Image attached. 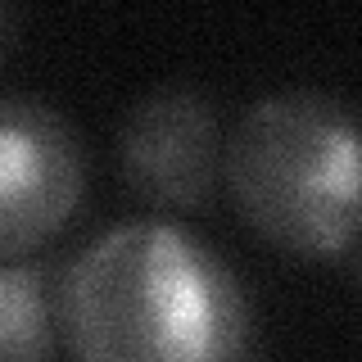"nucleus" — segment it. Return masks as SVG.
Returning <instances> with one entry per match:
<instances>
[{
	"label": "nucleus",
	"instance_id": "obj_6",
	"mask_svg": "<svg viewBox=\"0 0 362 362\" xmlns=\"http://www.w3.org/2000/svg\"><path fill=\"white\" fill-rule=\"evenodd\" d=\"M5 41H9V9H0V50H5Z\"/></svg>",
	"mask_w": 362,
	"mask_h": 362
},
{
	"label": "nucleus",
	"instance_id": "obj_3",
	"mask_svg": "<svg viewBox=\"0 0 362 362\" xmlns=\"http://www.w3.org/2000/svg\"><path fill=\"white\" fill-rule=\"evenodd\" d=\"M86 195L82 136L59 109L0 95V258H23L59 235Z\"/></svg>",
	"mask_w": 362,
	"mask_h": 362
},
{
	"label": "nucleus",
	"instance_id": "obj_5",
	"mask_svg": "<svg viewBox=\"0 0 362 362\" xmlns=\"http://www.w3.org/2000/svg\"><path fill=\"white\" fill-rule=\"evenodd\" d=\"M54 326L50 267L0 258V362H54Z\"/></svg>",
	"mask_w": 362,
	"mask_h": 362
},
{
	"label": "nucleus",
	"instance_id": "obj_1",
	"mask_svg": "<svg viewBox=\"0 0 362 362\" xmlns=\"http://www.w3.org/2000/svg\"><path fill=\"white\" fill-rule=\"evenodd\" d=\"M77 362H245L249 294L213 245L177 222L95 235L54 290Z\"/></svg>",
	"mask_w": 362,
	"mask_h": 362
},
{
	"label": "nucleus",
	"instance_id": "obj_4",
	"mask_svg": "<svg viewBox=\"0 0 362 362\" xmlns=\"http://www.w3.org/2000/svg\"><path fill=\"white\" fill-rule=\"evenodd\" d=\"M118 168L127 190L150 209H199L222 168V127L213 100L186 82L141 95L118 132Z\"/></svg>",
	"mask_w": 362,
	"mask_h": 362
},
{
	"label": "nucleus",
	"instance_id": "obj_2",
	"mask_svg": "<svg viewBox=\"0 0 362 362\" xmlns=\"http://www.w3.org/2000/svg\"><path fill=\"white\" fill-rule=\"evenodd\" d=\"M240 218L299 258H344L358 240V127L326 90H276L222 145Z\"/></svg>",
	"mask_w": 362,
	"mask_h": 362
}]
</instances>
